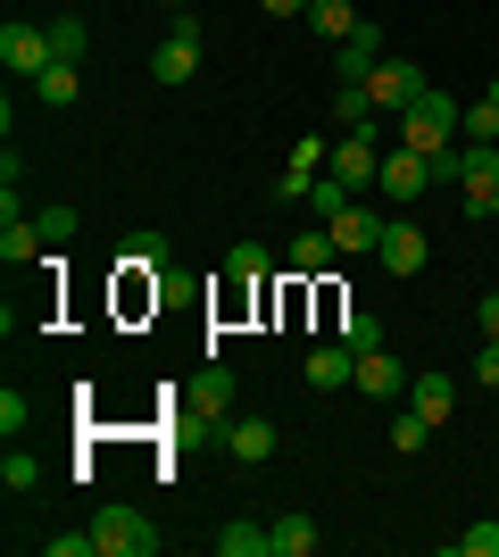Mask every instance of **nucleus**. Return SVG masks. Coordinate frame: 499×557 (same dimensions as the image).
Masks as SVG:
<instances>
[{"label":"nucleus","instance_id":"cd10ccee","mask_svg":"<svg viewBox=\"0 0 499 557\" xmlns=\"http://www.w3.org/2000/svg\"><path fill=\"white\" fill-rule=\"evenodd\" d=\"M0 483H9V491H34V483H42V458H25V449L9 442V458H0Z\"/></svg>","mask_w":499,"mask_h":557},{"label":"nucleus","instance_id":"ddd939ff","mask_svg":"<svg viewBox=\"0 0 499 557\" xmlns=\"http://www.w3.org/2000/svg\"><path fill=\"white\" fill-rule=\"evenodd\" d=\"M225 449H234L241 466H266L275 458V424L266 417H225Z\"/></svg>","mask_w":499,"mask_h":557},{"label":"nucleus","instance_id":"f704fd0d","mask_svg":"<svg viewBox=\"0 0 499 557\" xmlns=\"http://www.w3.org/2000/svg\"><path fill=\"white\" fill-rule=\"evenodd\" d=\"M475 342H499V292H483V308H475Z\"/></svg>","mask_w":499,"mask_h":557},{"label":"nucleus","instance_id":"9b49d317","mask_svg":"<svg viewBox=\"0 0 499 557\" xmlns=\"http://www.w3.org/2000/svg\"><path fill=\"white\" fill-rule=\"evenodd\" d=\"M350 392H366V399H400V392H408V367L391 358V349H366V358H358V383H350Z\"/></svg>","mask_w":499,"mask_h":557},{"label":"nucleus","instance_id":"e433bc0d","mask_svg":"<svg viewBox=\"0 0 499 557\" xmlns=\"http://www.w3.org/2000/svg\"><path fill=\"white\" fill-rule=\"evenodd\" d=\"M266 17H309V0H259Z\"/></svg>","mask_w":499,"mask_h":557},{"label":"nucleus","instance_id":"6e6552de","mask_svg":"<svg viewBox=\"0 0 499 557\" xmlns=\"http://www.w3.org/2000/svg\"><path fill=\"white\" fill-rule=\"evenodd\" d=\"M383 225H391V216H375V209H358V200H350L325 233H333V250H341V258H358V250H375V242H383Z\"/></svg>","mask_w":499,"mask_h":557},{"label":"nucleus","instance_id":"7ed1b4c3","mask_svg":"<svg viewBox=\"0 0 499 557\" xmlns=\"http://www.w3.org/2000/svg\"><path fill=\"white\" fill-rule=\"evenodd\" d=\"M325 175H341V184H350V191H375V175H383L375 125H358V134H341V141H333V159H325Z\"/></svg>","mask_w":499,"mask_h":557},{"label":"nucleus","instance_id":"39448f33","mask_svg":"<svg viewBox=\"0 0 499 557\" xmlns=\"http://www.w3.org/2000/svg\"><path fill=\"white\" fill-rule=\"evenodd\" d=\"M425 184H433V159H425V150H408V141H400V150H383V175H375L383 200H416Z\"/></svg>","mask_w":499,"mask_h":557},{"label":"nucleus","instance_id":"20e7f679","mask_svg":"<svg viewBox=\"0 0 499 557\" xmlns=\"http://www.w3.org/2000/svg\"><path fill=\"white\" fill-rule=\"evenodd\" d=\"M0 67H17V75H42V67H59V59H50V25H25V17H9V25H0Z\"/></svg>","mask_w":499,"mask_h":557},{"label":"nucleus","instance_id":"0eeeda50","mask_svg":"<svg viewBox=\"0 0 499 557\" xmlns=\"http://www.w3.org/2000/svg\"><path fill=\"white\" fill-rule=\"evenodd\" d=\"M184 399H191V417H200V424H225V417H234V367H200Z\"/></svg>","mask_w":499,"mask_h":557},{"label":"nucleus","instance_id":"f3484780","mask_svg":"<svg viewBox=\"0 0 499 557\" xmlns=\"http://www.w3.org/2000/svg\"><path fill=\"white\" fill-rule=\"evenodd\" d=\"M150 75H159V84H191V75H200V42H191V34H166Z\"/></svg>","mask_w":499,"mask_h":557},{"label":"nucleus","instance_id":"a211bd4d","mask_svg":"<svg viewBox=\"0 0 499 557\" xmlns=\"http://www.w3.org/2000/svg\"><path fill=\"white\" fill-rule=\"evenodd\" d=\"M309 25L325 34V42H350L366 17H358V0H309Z\"/></svg>","mask_w":499,"mask_h":557},{"label":"nucleus","instance_id":"473e14b6","mask_svg":"<svg viewBox=\"0 0 499 557\" xmlns=\"http://www.w3.org/2000/svg\"><path fill=\"white\" fill-rule=\"evenodd\" d=\"M34 225H42V242H50V250H59V242H67V233H75V209H34Z\"/></svg>","mask_w":499,"mask_h":557},{"label":"nucleus","instance_id":"bb28decb","mask_svg":"<svg viewBox=\"0 0 499 557\" xmlns=\"http://www.w3.org/2000/svg\"><path fill=\"white\" fill-rule=\"evenodd\" d=\"M350 200H358V191L341 184V175H316V184H309V209L325 216V225H333V216H341V209H350Z\"/></svg>","mask_w":499,"mask_h":557},{"label":"nucleus","instance_id":"a878e982","mask_svg":"<svg viewBox=\"0 0 499 557\" xmlns=\"http://www.w3.org/2000/svg\"><path fill=\"white\" fill-rule=\"evenodd\" d=\"M125 267H134V275H159L166 267V233H125Z\"/></svg>","mask_w":499,"mask_h":557},{"label":"nucleus","instance_id":"1a4fd4ad","mask_svg":"<svg viewBox=\"0 0 499 557\" xmlns=\"http://www.w3.org/2000/svg\"><path fill=\"white\" fill-rule=\"evenodd\" d=\"M350 383H358V349L350 342L309 349V392H350Z\"/></svg>","mask_w":499,"mask_h":557},{"label":"nucleus","instance_id":"9d476101","mask_svg":"<svg viewBox=\"0 0 499 557\" xmlns=\"http://www.w3.org/2000/svg\"><path fill=\"white\" fill-rule=\"evenodd\" d=\"M375 258H383V275H416L425 267V225H383Z\"/></svg>","mask_w":499,"mask_h":557},{"label":"nucleus","instance_id":"4be33fe9","mask_svg":"<svg viewBox=\"0 0 499 557\" xmlns=\"http://www.w3.org/2000/svg\"><path fill=\"white\" fill-rule=\"evenodd\" d=\"M266 541H275V557H309L316 549V524H309V516H275Z\"/></svg>","mask_w":499,"mask_h":557},{"label":"nucleus","instance_id":"f257e3e1","mask_svg":"<svg viewBox=\"0 0 499 557\" xmlns=\"http://www.w3.org/2000/svg\"><path fill=\"white\" fill-rule=\"evenodd\" d=\"M458 116H466V109L425 84V92L400 109V141H408V150H425V159H441V150H458Z\"/></svg>","mask_w":499,"mask_h":557},{"label":"nucleus","instance_id":"dca6fc26","mask_svg":"<svg viewBox=\"0 0 499 557\" xmlns=\"http://www.w3.org/2000/svg\"><path fill=\"white\" fill-rule=\"evenodd\" d=\"M50 242H42V225L34 216H0V267H34Z\"/></svg>","mask_w":499,"mask_h":557},{"label":"nucleus","instance_id":"aec40b11","mask_svg":"<svg viewBox=\"0 0 499 557\" xmlns=\"http://www.w3.org/2000/svg\"><path fill=\"white\" fill-rule=\"evenodd\" d=\"M75 92H84V67H42L34 75V100H42V109H75Z\"/></svg>","mask_w":499,"mask_h":557},{"label":"nucleus","instance_id":"393cba45","mask_svg":"<svg viewBox=\"0 0 499 557\" xmlns=\"http://www.w3.org/2000/svg\"><path fill=\"white\" fill-rule=\"evenodd\" d=\"M50 59H59V67H84V17H50Z\"/></svg>","mask_w":499,"mask_h":557},{"label":"nucleus","instance_id":"f03ea898","mask_svg":"<svg viewBox=\"0 0 499 557\" xmlns=\"http://www.w3.org/2000/svg\"><path fill=\"white\" fill-rule=\"evenodd\" d=\"M92 549L100 557H159V524L142 508H100L92 516Z\"/></svg>","mask_w":499,"mask_h":557},{"label":"nucleus","instance_id":"b1692460","mask_svg":"<svg viewBox=\"0 0 499 557\" xmlns=\"http://www.w3.org/2000/svg\"><path fill=\"white\" fill-rule=\"evenodd\" d=\"M333 116H341V134L375 125V92H366V84H341V92H333Z\"/></svg>","mask_w":499,"mask_h":557},{"label":"nucleus","instance_id":"4c0bfd02","mask_svg":"<svg viewBox=\"0 0 499 557\" xmlns=\"http://www.w3.org/2000/svg\"><path fill=\"white\" fill-rule=\"evenodd\" d=\"M483 216H491V225H499V191H491V200H483Z\"/></svg>","mask_w":499,"mask_h":557},{"label":"nucleus","instance_id":"2eb2a0df","mask_svg":"<svg viewBox=\"0 0 499 557\" xmlns=\"http://www.w3.org/2000/svg\"><path fill=\"white\" fill-rule=\"evenodd\" d=\"M375 67H383V25L366 17V25L350 34V42H341V84H366Z\"/></svg>","mask_w":499,"mask_h":557},{"label":"nucleus","instance_id":"5701e85b","mask_svg":"<svg viewBox=\"0 0 499 557\" xmlns=\"http://www.w3.org/2000/svg\"><path fill=\"white\" fill-rule=\"evenodd\" d=\"M216 557H275V541H266V524H225Z\"/></svg>","mask_w":499,"mask_h":557},{"label":"nucleus","instance_id":"6ab92c4d","mask_svg":"<svg viewBox=\"0 0 499 557\" xmlns=\"http://www.w3.org/2000/svg\"><path fill=\"white\" fill-rule=\"evenodd\" d=\"M333 258H341V250H333V233H325V225H309L300 242H291V275H325Z\"/></svg>","mask_w":499,"mask_h":557},{"label":"nucleus","instance_id":"c9c22d12","mask_svg":"<svg viewBox=\"0 0 499 557\" xmlns=\"http://www.w3.org/2000/svg\"><path fill=\"white\" fill-rule=\"evenodd\" d=\"M475 383H499V342H475Z\"/></svg>","mask_w":499,"mask_h":557},{"label":"nucleus","instance_id":"423d86ee","mask_svg":"<svg viewBox=\"0 0 499 557\" xmlns=\"http://www.w3.org/2000/svg\"><path fill=\"white\" fill-rule=\"evenodd\" d=\"M366 92H375V116H400L408 100L425 92V75H416V59H383V67L366 75Z\"/></svg>","mask_w":499,"mask_h":557},{"label":"nucleus","instance_id":"58836bf2","mask_svg":"<svg viewBox=\"0 0 499 557\" xmlns=\"http://www.w3.org/2000/svg\"><path fill=\"white\" fill-rule=\"evenodd\" d=\"M159 9H191V0H159Z\"/></svg>","mask_w":499,"mask_h":557},{"label":"nucleus","instance_id":"72a5a7b5","mask_svg":"<svg viewBox=\"0 0 499 557\" xmlns=\"http://www.w3.org/2000/svg\"><path fill=\"white\" fill-rule=\"evenodd\" d=\"M42 549H50V557H100V549H92V524H84V533H50Z\"/></svg>","mask_w":499,"mask_h":557},{"label":"nucleus","instance_id":"f8f14e48","mask_svg":"<svg viewBox=\"0 0 499 557\" xmlns=\"http://www.w3.org/2000/svg\"><path fill=\"white\" fill-rule=\"evenodd\" d=\"M266 267H275V258H266V242H234V250H225V292H234V300H250V292L266 283Z\"/></svg>","mask_w":499,"mask_h":557},{"label":"nucleus","instance_id":"2f4dec72","mask_svg":"<svg viewBox=\"0 0 499 557\" xmlns=\"http://www.w3.org/2000/svg\"><path fill=\"white\" fill-rule=\"evenodd\" d=\"M25 417H34V399H25V392H0V433H9V442L25 433Z\"/></svg>","mask_w":499,"mask_h":557},{"label":"nucleus","instance_id":"7c9ffc66","mask_svg":"<svg viewBox=\"0 0 499 557\" xmlns=\"http://www.w3.org/2000/svg\"><path fill=\"white\" fill-rule=\"evenodd\" d=\"M450 549H458V557H499V524H475V533H458Z\"/></svg>","mask_w":499,"mask_h":557},{"label":"nucleus","instance_id":"412c9836","mask_svg":"<svg viewBox=\"0 0 499 557\" xmlns=\"http://www.w3.org/2000/svg\"><path fill=\"white\" fill-rule=\"evenodd\" d=\"M458 134H466V141H499V75L483 84V100H475V109L458 116Z\"/></svg>","mask_w":499,"mask_h":557},{"label":"nucleus","instance_id":"c756f323","mask_svg":"<svg viewBox=\"0 0 499 557\" xmlns=\"http://www.w3.org/2000/svg\"><path fill=\"white\" fill-rule=\"evenodd\" d=\"M425 442H433V424L416 417V408H408V417L391 424V449H400V458H416V449H425Z\"/></svg>","mask_w":499,"mask_h":557},{"label":"nucleus","instance_id":"4468645a","mask_svg":"<svg viewBox=\"0 0 499 557\" xmlns=\"http://www.w3.org/2000/svg\"><path fill=\"white\" fill-rule=\"evenodd\" d=\"M408 399H416V417H425L433 433L458 417V383H450V374H416V383H408Z\"/></svg>","mask_w":499,"mask_h":557},{"label":"nucleus","instance_id":"c85d7f7f","mask_svg":"<svg viewBox=\"0 0 499 557\" xmlns=\"http://www.w3.org/2000/svg\"><path fill=\"white\" fill-rule=\"evenodd\" d=\"M341 342H350L358 358H366V349H383V325L366 317V308H350V317H341Z\"/></svg>","mask_w":499,"mask_h":557}]
</instances>
